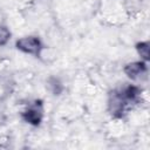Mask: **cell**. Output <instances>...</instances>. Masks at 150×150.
Returning a JSON list of instances; mask_svg holds the SVG:
<instances>
[{"label":"cell","instance_id":"1","mask_svg":"<svg viewBox=\"0 0 150 150\" xmlns=\"http://www.w3.org/2000/svg\"><path fill=\"white\" fill-rule=\"evenodd\" d=\"M15 47L20 52L25 54L34 55V56H40L41 50L43 49V45L41 40L34 35H27V36L20 38L19 40H16Z\"/></svg>","mask_w":150,"mask_h":150},{"label":"cell","instance_id":"2","mask_svg":"<svg viewBox=\"0 0 150 150\" xmlns=\"http://www.w3.org/2000/svg\"><path fill=\"white\" fill-rule=\"evenodd\" d=\"M22 117L27 123H29L32 125H39L43 117L42 103L40 101H35L32 105L28 107L27 110H25L22 112Z\"/></svg>","mask_w":150,"mask_h":150},{"label":"cell","instance_id":"3","mask_svg":"<svg viewBox=\"0 0 150 150\" xmlns=\"http://www.w3.org/2000/svg\"><path fill=\"white\" fill-rule=\"evenodd\" d=\"M124 73L130 80H139L146 74V63L144 61H135L125 64Z\"/></svg>","mask_w":150,"mask_h":150},{"label":"cell","instance_id":"4","mask_svg":"<svg viewBox=\"0 0 150 150\" xmlns=\"http://www.w3.org/2000/svg\"><path fill=\"white\" fill-rule=\"evenodd\" d=\"M136 50L138 53V55L143 59L144 62H146L149 60V52H150V45L148 41H143V42H138L136 45Z\"/></svg>","mask_w":150,"mask_h":150},{"label":"cell","instance_id":"5","mask_svg":"<svg viewBox=\"0 0 150 150\" xmlns=\"http://www.w3.org/2000/svg\"><path fill=\"white\" fill-rule=\"evenodd\" d=\"M11 36V32L7 27H0V46L5 45Z\"/></svg>","mask_w":150,"mask_h":150}]
</instances>
